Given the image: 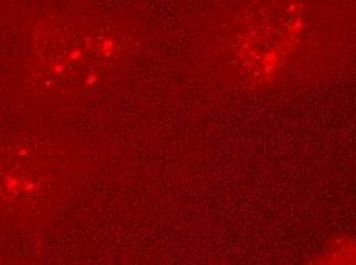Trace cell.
Returning a JSON list of instances; mask_svg holds the SVG:
<instances>
[{"mask_svg": "<svg viewBox=\"0 0 356 265\" xmlns=\"http://www.w3.org/2000/svg\"><path fill=\"white\" fill-rule=\"evenodd\" d=\"M344 8L337 0H244L232 37L238 77L255 89L320 77L347 45Z\"/></svg>", "mask_w": 356, "mask_h": 265, "instance_id": "6da1fadb", "label": "cell"}]
</instances>
